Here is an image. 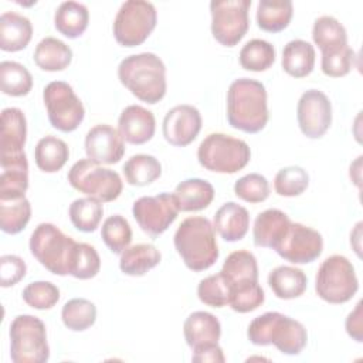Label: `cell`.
I'll return each instance as SVG.
<instances>
[{"mask_svg": "<svg viewBox=\"0 0 363 363\" xmlns=\"http://www.w3.org/2000/svg\"><path fill=\"white\" fill-rule=\"evenodd\" d=\"M61 319L65 328H68L69 330H86L96 320V306L85 298L69 299L62 306Z\"/></svg>", "mask_w": 363, "mask_h": 363, "instance_id": "cell-40", "label": "cell"}, {"mask_svg": "<svg viewBox=\"0 0 363 363\" xmlns=\"http://www.w3.org/2000/svg\"><path fill=\"white\" fill-rule=\"evenodd\" d=\"M315 48L305 40H292L282 50V68L294 78L308 77L315 67Z\"/></svg>", "mask_w": 363, "mask_h": 363, "instance_id": "cell-29", "label": "cell"}, {"mask_svg": "<svg viewBox=\"0 0 363 363\" xmlns=\"http://www.w3.org/2000/svg\"><path fill=\"white\" fill-rule=\"evenodd\" d=\"M247 336L252 345H274L288 356L299 354L308 342L305 326L279 312H265L254 318L248 325Z\"/></svg>", "mask_w": 363, "mask_h": 363, "instance_id": "cell-4", "label": "cell"}, {"mask_svg": "<svg viewBox=\"0 0 363 363\" xmlns=\"http://www.w3.org/2000/svg\"><path fill=\"white\" fill-rule=\"evenodd\" d=\"M291 223L289 217L278 208H268L259 213L252 227L255 247L274 248L284 237Z\"/></svg>", "mask_w": 363, "mask_h": 363, "instance_id": "cell-23", "label": "cell"}, {"mask_svg": "<svg viewBox=\"0 0 363 363\" xmlns=\"http://www.w3.org/2000/svg\"><path fill=\"white\" fill-rule=\"evenodd\" d=\"M118 78L132 95L146 104H157L166 95V67L153 52L125 57L119 62Z\"/></svg>", "mask_w": 363, "mask_h": 363, "instance_id": "cell-2", "label": "cell"}, {"mask_svg": "<svg viewBox=\"0 0 363 363\" xmlns=\"http://www.w3.org/2000/svg\"><path fill=\"white\" fill-rule=\"evenodd\" d=\"M33 37L31 21L14 11H4L0 16V48L16 52L26 48Z\"/></svg>", "mask_w": 363, "mask_h": 363, "instance_id": "cell-24", "label": "cell"}, {"mask_svg": "<svg viewBox=\"0 0 363 363\" xmlns=\"http://www.w3.org/2000/svg\"><path fill=\"white\" fill-rule=\"evenodd\" d=\"M163 136L173 146H187L201 129V115L193 105H177L163 119Z\"/></svg>", "mask_w": 363, "mask_h": 363, "instance_id": "cell-17", "label": "cell"}, {"mask_svg": "<svg viewBox=\"0 0 363 363\" xmlns=\"http://www.w3.org/2000/svg\"><path fill=\"white\" fill-rule=\"evenodd\" d=\"M69 157L68 145L55 136H44L38 140L34 159L40 170L45 173H55L62 169Z\"/></svg>", "mask_w": 363, "mask_h": 363, "instance_id": "cell-34", "label": "cell"}, {"mask_svg": "<svg viewBox=\"0 0 363 363\" xmlns=\"http://www.w3.org/2000/svg\"><path fill=\"white\" fill-rule=\"evenodd\" d=\"M180 211H200L214 199V187L204 179H186L173 191Z\"/></svg>", "mask_w": 363, "mask_h": 363, "instance_id": "cell-25", "label": "cell"}, {"mask_svg": "<svg viewBox=\"0 0 363 363\" xmlns=\"http://www.w3.org/2000/svg\"><path fill=\"white\" fill-rule=\"evenodd\" d=\"M1 91L10 96H24L33 88V77L30 71L17 61L0 62Z\"/></svg>", "mask_w": 363, "mask_h": 363, "instance_id": "cell-39", "label": "cell"}, {"mask_svg": "<svg viewBox=\"0 0 363 363\" xmlns=\"http://www.w3.org/2000/svg\"><path fill=\"white\" fill-rule=\"evenodd\" d=\"M345 328L347 335L357 343L363 342V315H362V302H357L356 308L347 315Z\"/></svg>", "mask_w": 363, "mask_h": 363, "instance_id": "cell-50", "label": "cell"}, {"mask_svg": "<svg viewBox=\"0 0 363 363\" xmlns=\"http://www.w3.org/2000/svg\"><path fill=\"white\" fill-rule=\"evenodd\" d=\"M157 13L150 1L128 0L119 7L113 20L115 40L123 47L140 45L155 30Z\"/></svg>", "mask_w": 363, "mask_h": 363, "instance_id": "cell-10", "label": "cell"}, {"mask_svg": "<svg viewBox=\"0 0 363 363\" xmlns=\"http://www.w3.org/2000/svg\"><path fill=\"white\" fill-rule=\"evenodd\" d=\"M296 119L301 132L311 139L322 138L332 123V104L319 89L305 91L296 106Z\"/></svg>", "mask_w": 363, "mask_h": 363, "instance_id": "cell-15", "label": "cell"}, {"mask_svg": "<svg viewBox=\"0 0 363 363\" xmlns=\"http://www.w3.org/2000/svg\"><path fill=\"white\" fill-rule=\"evenodd\" d=\"M27 139V121L18 108H4L1 111L0 156H11L24 152Z\"/></svg>", "mask_w": 363, "mask_h": 363, "instance_id": "cell-21", "label": "cell"}, {"mask_svg": "<svg viewBox=\"0 0 363 363\" xmlns=\"http://www.w3.org/2000/svg\"><path fill=\"white\" fill-rule=\"evenodd\" d=\"M312 40L322 54H330L349 45L345 26L332 16H320L315 20Z\"/></svg>", "mask_w": 363, "mask_h": 363, "instance_id": "cell-30", "label": "cell"}, {"mask_svg": "<svg viewBox=\"0 0 363 363\" xmlns=\"http://www.w3.org/2000/svg\"><path fill=\"white\" fill-rule=\"evenodd\" d=\"M191 360L199 363H224L225 356L223 353V349L218 346V343H216V345H208V346L194 349Z\"/></svg>", "mask_w": 363, "mask_h": 363, "instance_id": "cell-51", "label": "cell"}, {"mask_svg": "<svg viewBox=\"0 0 363 363\" xmlns=\"http://www.w3.org/2000/svg\"><path fill=\"white\" fill-rule=\"evenodd\" d=\"M89 23V11L85 4L78 1H64L54 14V26L58 33L68 38L84 34Z\"/></svg>", "mask_w": 363, "mask_h": 363, "instance_id": "cell-32", "label": "cell"}, {"mask_svg": "<svg viewBox=\"0 0 363 363\" xmlns=\"http://www.w3.org/2000/svg\"><path fill=\"white\" fill-rule=\"evenodd\" d=\"M265 301L264 289L258 282H251L230 289L228 305L238 313L252 312L259 308Z\"/></svg>", "mask_w": 363, "mask_h": 363, "instance_id": "cell-43", "label": "cell"}, {"mask_svg": "<svg viewBox=\"0 0 363 363\" xmlns=\"http://www.w3.org/2000/svg\"><path fill=\"white\" fill-rule=\"evenodd\" d=\"M31 217V204L26 196L0 199V227L6 234H17L26 228Z\"/></svg>", "mask_w": 363, "mask_h": 363, "instance_id": "cell-36", "label": "cell"}, {"mask_svg": "<svg viewBox=\"0 0 363 363\" xmlns=\"http://www.w3.org/2000/svg\"><path fill=\"white\" fill-rule=\"evenodd\" d=\"M354 60L356 54L349 45L330 54H322V72L332 78L345 77L353 68Z\"/></svg>", "mask_w": 363, "mask_h": 363, "instance_id": "cell-48", "label": "cell"}, {"mask_svg": "<svg viewBox=\"0 0 363 363\" xmlns=\"http://www.w3.org/2000/svg\"><path fill=\"white\" fill-rule=\"evenodd\" d=\"M309 184V176L305 169L299 166H288L278 170L274 179V189L277 194L284 197H295L302 194Z\"/></svg>", "mask_w": 363, "mask_h": 363, "instance_id": "cell-42", "label": "cell"}, {"mask_svg": "<svg viewBox=\"0 0 363 363\" xmlns=\"http://www.w3.org/2000/svg\"><path fill=\"white\" fill-rule=\"evenodd\" d=\"M160 259L162 254L153 244L140 242L123 250L119 259V268L125 275L142 277L155 268Z\"/></svg>", "mask_w": 363, "mask_h": 363, "instance_id": "cell-27", "label": "cell"}, {"mask_svg": "<svg viewBox=\"0 0 363 363\" xmlns=\"http://www.w3.org/2000/svg\"><path fill=\"white\" fill-rule=\"evenodd\" d=\"M43 101L50 123L61 132H72L84 121V105L72 86L64 81L47 84L43 91Z\"/></svg>", "mask_w": 363, "mask_h": 363, "instance_id": "cell-11", "label": "cell"}, {"mask_svg": "<svg viewBox=\"0 0 363 363\" xmlns=\"http://www.w3.org/2000/svg\"><path fill=\"white\" fill-rule=\"evenodd\" d=\"M359 289V279L353 264L345 255H330L318 268L315 291L329 303H345Z\"/></svg>", "mask_w": 363, "mask_h": 363, "instance_id": "cell-7", "label": "cell"}, {"mask_svg": "<svg viewBox=\"0 0 363 363\" xmlns=\"http://www.w3.org/2000/svg\"><path fill=\"white\" fill-rule=\"evenodd\" d=\"M33 58L43 71H62L71 64L72 50L55 37H45L35 45Z\"/></svg>", "mask_w": 363, "mask_h": 363, "instance_id": "cell-31", "label": "cell"}, {"mask_svg": "<svg viewBox=\"0 0 363 363\" xmlns=\"http://www.w3.org/2000/svg\"><path fill=\"white\" fill-rule=\"evenodd\" d=\"M294 13L289 0H259L257 6V24L267 33H279L288 27Z\"/></svg>", "mask_w": 363, "mask_h": 363, "instance_id": "cell-33", "label": "cell"}, {"mask_svg": "<svg viewBox=\"0 0 363 363\" xmlns=\"http://www.w3.org/2000/svg\"><path fill=\"white\" fill-rule=\"evenodd\" d=\"M250 0H213L210 3L211 34L225 47L237 45L250 27Z\"/></svg>", "mask_w": 363, "mask_h": 363, "instance_id": "cell-12", "label": "cell"}, {"mask_svg": "<svg viewBox=\"0 0 363 363\" xmlns=\"http://www.w3.org/2000/svg\"><path fill=\"white\" fill-rule=\"evenodd\" d=\"M238 60L244 69L261 72L268 69L274 64L275 48L271 43L265 40L252 38L242 45Z\"/></svg>", "mask_w": 363, "mask_h": 363, "instance_id": "cell-38", "label": "cell"}, {"mask_svg": "<svg viewBox=\"0 0 363 363\" xmlns=\"http://www.w3.org/2000/svg\"><path fill=\"white\" fill-rule=\"evenodd\" d=\"M174 248L184 265L196 272L208 269L218 259L216 230L208 218L187 217L174 233Z\"/></svg>", "mask_w": 363, "mask_h": 363, "instance_id": "cell-3", "label": "cell"}, {"mask_svg": "<svg viewBox=\"0 0 363 363\" xmlns=\"http://www.w3.org/2000/svg\"><path fill=\"white\" fill-rule=\"evenodd\" d=\"M27 265L23 258L14 254L0 257V284L3 288L13 286L26 277Z\"/></svg>", "mask_w": 363, "mask_h": 363, "instance_id": "cell-49", "label": "cell"}, {"mask_svg": "<svg viewBox=\"0 0 363 363\" xmlns=\"http://www.w3.org/2000/svg\"><path fill=\"white\" fill-rule=\"evenodd\" d=\"M86 157L96 164L118 163L125 155V143L119 130L108 123L92 126L85 136Z\"/></svg>", "mask_w": 363, "mask_h": 363, "instance_id": "cell-16", "label": "cell"}, {"mask_svg": "<svg viewBox=\"0 0 363 363\" xmlns=\"http://www.w3.org/2000/svg\"><path fill=\"white\" fill-rule=\"evenodd\" d=\"M197 159L210 172L233 174L248 164L251 150L245 140L216 132L201 140L197 149Z\"/></svg>", "mask_w": 363, "mask_h": 363, "instance_id": "cell-6", "label": "cell"}, {"mask_svg": "<svg viewBox=\"0 0 363 363\" xmlns=\"http://www.w3.org/2000/svg\"><path fill=\"white\" fill-rule=\"evenodd\" d=\"M268 285L279 299H294L301 296L308 285L305 272L289 265H279L268 275Z\"/></svg>", "mask_w": 363, "mask_h": 363, "instance_id": "cell-28", "label": "cell"}, {"mask_svg": "<svg viewBox=\"0 0 363 363\" xmlns=\"http://www.w3.org/2000/svg\"><path fill=\"white\" fill-rule=\"evenodd\" d=\"M101 237L113 254H122L132 241V228L123 216L113 214L104 221Z\"/></svg>", "mask_w": 363, "mask_h": 363, "instance_id": "cell-41", "label": "cell"}, {"mask_svg": "<svg viewBox=\"0 0 363 363\" xmlns=\"http://www.w3.org/2000/svg\"><path fill=\"white\" fill-rule=\"evenodd\" d=\"M214 230L224 241L235 242L245 237L250 227L248 210L234 201L224 203L214 214Z\"/></svg>", "mask_w": 363, "mask_h": 363, "instance_id": "cell-22", "label": "cell"}, {"mask_svg": "<svg viewBox=\"0 0 363 363\" xmlns=\"http://www.w3.org/2000/svg\"><path fill=\"white\" fill-rule=\"evenodd\" d=\"M23 299L34 309H51L60 301V289L50 281H34L23 289Z\"/></svg>", "mask_w": 363, "mask_h": 363, "instance_id": "cell-44", "label": "cell"}, {"mask_svg": "<svg viewBox=\"0 0 363 363\" xmlns=\"http://www.w3.org/2000/svg\"><path fill=\"white\" fill-rule=\"evenodd\" d=\"M275 252L292 264H309L315 261L323 250V238L319 231L301 223H291L284 237L272 248Z\"/></svg>", "mask_w": 363, "mask_h": 363, "instance_id": "cell-14", "label": "cell"}, {"mask_svg": "<svg viewBox=\"0 0 363 363\" xmlns=\"http://www.w3.org/2000/svg\"><path fill=\"white\" fill-rule=\"evenodd\" d=\"M228 288L258 282V264L252 252L247 250H238L231 252L220 271Z\"/></svg>", "mask_w": 363, "mask_h": 363, "instance_id": "cell-26", "label": "cell"}, {"mask_svg": "<svg viewBox=\"0 0 363 363\" xmlns=\"http://www.w3.org/2000/svg\"><path fill=\"white\" fill-rule=\"evenodd\" d=\"M155 115L140 105H129L119 115L118 130L128 143L143 145L149 142L155 135Z\"/></svg>", "mask_w": 363, "mask_h": 363, "instance_id": "cell-18", "label": "cell"}, {"mask_svg": "<svg viewBox=\"0 0 363 363\" xmlns=\"http://www.w3.org/2000/svg\"><path fill=\"white\" fill-rule=\"evenodd\" d=\"M199 299L213 308H223L228 305L230 299V288L223 275L214 274L201 279L197 286Z\"/></svg>", "mask_w": 363, "mask_h": 363, "instance_id": "cell-45", "label": "cell"}, {"mask_svg": "<svg viewBox=\"0 0 363 363\" xmlns=\"http://www.w3.org/2000/svg\"><path fill=\"white\" fill-rule=\"evenodd\" d=\"M77 241L51 223L38 224L30 237V251L51 274L69 275Z\"/></svg>", "mask_w": 363, "mask_h": 363, "instance_id": "cell-5", "label": "cell"}, {"mask_svg": "<svg viewBox=\"0 0 363 363\" xmlns=\"http://www.w3.org/2000/svg\"><path fill=\"white\" fill-rule=\"evenodd\" d=\"M234 193L247 203H261L269 196V183L259 173H248L235 182Z\"/></svg>", "mask_w": 363, "mask_h": 363, "instance_id": "cell-47", "label": "cell"}, {"mask_svg": "<svg viewBox=\"0 0 363 363\" xmlns=\"http://www.w3.org/2000/svg\"><path fill=\"white\" fill-rule=\"evenodd\" d=\"M67 177L75 190L96 199L101 203L116 200L123 187L121 176L116 172L102 167L88 157L75 162Z\"/></svg>", "mask_w": 363, "mask_h": 363, "instance_id": "cell-9", "label": "cell"}, {"mask_svg": "<svg viewBox=\"0 0 363 363\" xmlns=\"http://www.w3.org/2000/svg\"><path fill=\"white\" fill-rule=\"evenodd\" d=\"M69 220L74 227L82 233H94L104 216L102 203L92 197H81L71 203Z\"/></svg>", "mask_w": 363, "mask_h": 363, "instance_id": "cell-37", "label": "cell"}, {"mask_svg": "<svg viewBox=\"0 0 363 363\" xmlns=\"http://www.w3.org/2000/svg\"><path fill=\"white\" fill-rule=\"evenodd\" d=\"M10 357L14 363H44L50 357L47 330L41 319L18 315L10 323Z\"/></svg>", "mask_w": 363, "mask_h": 363, "instance_id": "cell-8", "label": "cell"}, {"mask_svg": "<svg viewBox=\"0 0 363 363\" xmlns=\"http://www.w3.org/2000/svg\"><path fill=\"white\" fill-rule=\"evenodd\" d=\"M179 206L173 193L139 197L132 207V214L143 233L150 237L163 234L177 218Z\"/></svg>", "mask_w": 363, "mask_h": 363, "instance_id": "cell-13", "label": "cell"}, {"mask_svg": "<svg viewBox=\"0 0 363 363\" xmlns=\"http://www.w3.org/2000/svg\"><path fill=\"white\" fill-rule=\"evenodd\" d=\"M123 174L130 186H147L162 174L160 162L152 155H133L123 164Z\"/></svg>", "mask_w": 363, "mask_h": 363, "instance_id": "cell-35", "label": "cell"}, {"mask_svg": "<svg viewBox=\"0 0 363 363\" xmlns=\"http://www.w3.org/2000/svg\"><path fill=\"white\" fill-rule=\"evenodd\" d=\"M267 89L252 78H238L227 91V121L238 130L257 133L268 122Z\"/></svg>", "mask_w": 363, "mask_h": 363, "instance_id": "cell-1", "label": "cell"}, {"mask_svg": "<svg viewBox=\"0 0 363 363\" xmlns=\"http://www.w3.org/2000/svg\"><path fill=\"white\" fill-rule=\"evenodd\" d=\"M183 335L186 343L194 350L218 343L221 336V325L213 313L197 311L190 313L184 320Z\"/></svg>", "mask_w": 363, "mask_h": 363, "instance_id": "cell-20", "label": "cell"}, {"mask_svg": "<svg viewBox=\"0 0 363 363\" xmlns=\"http://www.w3.org/2000/svg\"><path fill=\"white\" fill-rule=\"evenodd\" d=\"M101 269V258L95 247L86 242H78L72 259L71 274L77 279H91Z\"/></svg>", "mask_w": 363, "mask_h": 363, "instance_id": "cell-46", "label": "cell"}, {"mask_svg": "<svg viewBox=\"0 0 363 363\" xmlns=\"http://www.w3.org/2000/svg\"><path fill=\"white\" fill-rule=\"evenodd\" d=\"M0 199L26 196L28 189V162L26 153L0 156Z\"/></svg>", "mask_w": 363, "mask_h": 363, "instance_id": "cell-19", "label": "cell"}]
</instances>
